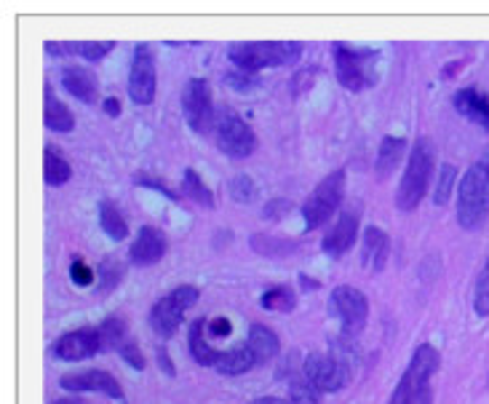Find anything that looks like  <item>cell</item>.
<instances>
[{"label":"cell","instance_id":"cell-23","mask_svg":"<svg viewBox=\"0 0 489 404\" xmlns=\"http://www.w3.org/2000/svg\"><path fill=\"white\" fill-rule=\"evenodd\" d=\"M410 148V142L404 137H383L380 148H377V161H374V169H377V177H388L399 161L404 159V151Z\"/></svg>","mask_w":489,"mask_h":404},{"label":"cell","instance_id":"cell-31","mask_svg":"<svg viewBox=\"0 0 489 404\" xmlns=\"http://www.w3.org/2000/svg\"><path fill=\"white\" fill-rule=\"evenodd\" d=\"M99 335H102V348H115V351L129 340L126 324L121 317H107L99 324Z\"/></svg>","mask_w":489,"mask_h":404},{"label":"cell","instance_id":"cell-32","mask_svg":"<svg viewBox=\"0 0 489 404\" xmlns=\"http://www.w3.org/2000/svg\"><path fill=\"white\" fill-rule=\"evenodd\" d=\"M455 185H457V169L452 163H444L438 169V179H436V190H433V204L436 207L449 204V198L455 193Z\"/></svg>","mask_w":489,"mask_h":404},{"label":"cell","instance_id":"cell-17","mask_svg":"<svg viewBox=\"0 0 489 404\" xmlns=\"http://www.w3.org/2000/svg\"><path fill=\"white\" fill-rule=\"evenodd\" d=\"M163 254H166V236L158 228H152V225H142L137 239H134L132 249H129L132 262L140 265V268L155 265Z\"/></svg>","mask_w":489,"mask_h":404},{"label":"cell","instance_id":"cell-29","mask_svg":"<svg viewBox=\"0 0 489 404\" xmlns=\"http://www.w3.org/2000/svg\"><path fill=\"white\" fill-rule=\"evenodd\" d=\"M70 177H72L70 163L65 161V159L49 145V148H46V182H49L51 188H62Z\"/></svg>","mask_w":489,"mask_h":404},{"label":"cell","instance_id":"cell-8","mask_svg":"<svg viewBox=\"0 0 489 404\" xmlns=\"http://www.w3.org/2000/svg\"><path fill=\"white\" fill-rule=\"evenodd\" d=\"M302 375L321 394H337L353 381L350 362L340 359V356H327V354H310L302 364Z\"/></svg>","mask_w":489,"mask_h":404},{"label":"cell","instance_id":"cell-21","mask_svg":"<svg viewBox=\"0 0 489 404\" xmlns=\"http://www.w3.org/2000/svg\"><path fill=\"white\" fill-rule=\"evenodd\" d=\"M188 345H190V354L193 359L201 364V367H217L219 359H222V351L214 348L209 343V335H207V322L198 319V322L190 324V332H188Z\"/></svg>","mask_w":489,"mask_h":404},{"label":"cell","instance_id":"cell-22","mask_svg":"<svg viewBox=\"0 0 489 404\" xmlns=\"http://www.w3.org/2000/svg\"><path fill=\"white\" fill-rule=\"evenodd\" d=\"M246 345H249V351L254 354L257 364H265V362H271V359L279 356L281 340L271 326H265V324H252V326H249V340H246Z\"/></svg>","mask_w":489,"mask_h":404},{"label":"cell","instance_id":"cell-33","mask_svg":"<svg viewBox=\"0 0 489 404\" xmlns=\"http://www.w3.org/2000/svg\"><path fill=\"white\" fill-rule=\"evenodd\" d=\"M121 279H124V265L118 262V260H105L99 268H97V287H99V292L102 295H107V292H113L118 284H121Z\"/></svg>","mask_w":489,"mask_h":404},{"label":"cell","instance_id":"cell-19","mask_svg":"<svg viewBox=\"0 0 489 404\" xmlns=\"http://www.w3.org/2000/svg\"><path fill=\"white\" fill-rule=\"evenodd\" d=\"M62 83H65V88L70 91L75 99H80L86 105H94L97 96H99L97 76L88 68H83V65H65L62 68Z\"/></svg>","mask_w":489,"mask_h":404},{"label":"cell","instance_id":"cell-11","mask_svg":"<svg viewBox=\"0 0 489 404\" xmlns=\"http://www.w3.org/2000/svg\"><path fill=\"white\" fill-rule=\"evenodd\" d=\"M332 311H335V317L340 319L343 324V332L346 335H355V332H361L364 326H366V319H369V298L361 292V289H355V287H350V284H340V287H335L332 289Z\"/></svg>","mask_w":489,"mask_h":404},{"label":"cell","instance_id":"cell-42","mask_svg":"<svg viewBox=\"0 0 489 404\" xmlns=\"http://www.w3.org/2000/svg\"><path fill=\"white\" fill-rule=\"evenodd\" d=\"M137 182H140V185H147V188H152V190H158V193H163V196L171 198V201H180V193H174L166 182H161V179H155V177H150V174H140Z\"/></svg>","mask_w":489,"mask_h":404},{"label":"cell","instance_id":"cell-46","mask_svg":"<svg viewBox=\"0 0 489 404\" xmlns=\"http://www.w3.org/2000/svg\"><path fill=\"white\" fill-rule=\"evenodd\" d=\"M463 70V62H452L447 70H444V78H449V76H455V73H460Z\"/></svg>","mask_w":489,"mask_h":404},{"label":"cell","instance_id":"cell-12","mask_svg":"<svg viewBox=\"0 0 489 404\" xmlns=\"http://www.w3.org/2000/svg\"><path fill=\"white\" fill-rule=\"evenodd\" d=\"M60 386L72 394H105L110 399H124V389L107 370H75L60 378Z\"/></svg>","mask_w":489,"mask_h":404},{"label":"cell","instance_id":"cell-1","mask_svg":"<svg viewBox=\"0 0 489 404\" xmlns=\"http://www.w3.org/2000/svg\"><path fill=\"white\" fill-rule=\"evenodd\" d=\"M489 217V145L471 163L457 185V223L463 231H476Z\"/></svg>","mask_w":489,"mask_h":404},{"label":"cell","instance_id":"cell-7","mask_svg":"<svg viewBox=\"0 0 489 404\" xmlns=\"http://www.w3.org/2000/svg\"><path fill=\"white\" fill-rule=\"evenodd\" d=\"M198 298H201V292L193 284H182V287L171 289L169 295H163L150 311V326L158 332V337L169 340L180 329L188 308H193L198 303Z\"/></svg>","mask_w":489,"mask_h":404},{"label":"cell","instance_id":"cell-44","mask_svg":"<svg viewBox=\"0 0 489 404\" xmlns=\"http://www.w3.org/2000/svg\"><path fill=\"white\" fill-rule=\"evenodd\" d=\"M158 356H161V364H163L166 375H174V367H171V359L166 356V351H163V348H161V354H158Z\"/></svg>","mask_w":489,"mask_h":404},{"label":"cell","instance_id":"cell-18","mask_svg":"<svg viewBox=\"0 0 489 404\" xmlns=\"http://www.w3.org/2000/svg\"><path fill=\"white\" fill-rule=\"evenodd\" d=\"M452 102H455L457 113H463L471 124H476L484 132H489V94L474 88V86H466V88L455 91Z\"/></svg>","mask_w":489,"mask_h":404},{"label":"cell","instance_id":"cell-38","mask_svg":"<svg viewBox=\"0 0 489 404\" xmlns=\"http://www.w3.org/2000/svg\"><path fill=\"white\" fill-rule=\"evenodd\" d=\"M70 276L75 284H80V287H88V284H94L97 281V273L83 262V260H72L70 265Z\"/></svg>","mask_w":489,"mask_h":404},{"label":"cell","instance_id":"cell-41","mask_svg":"<svg viewBox=\"0 0 489 404\" xmlns=\"http://www.w3.org/2000/svg\"><path fill=\"white\" fill-rule=\"evenodd\" d=\"M233 332V324L230 319H225V317H214V319H207V335L209 337H227Z\"/></svg>","mask_w":489,"mask_h":404},{"label":"cell","instance_id":"cell-30","mask_svg":"<svg viewBox=\"0 0 489 404\" xmlns=\"http://www.w3.org/2000/svg\"><path fill=\"white\" fill-rule=\"evenodd\" d=\"M289 402L321 404V391H318L305 375H291V378H289Z\"/></svg>","mask_w":489,"mask_h":404},{"label":"cell","instance_id":"cell-16","mask_svg":"<svg viewBox=\"0 0 489 404\" xmlns=\"http://www.w3.org/2000/svg\"><path fill=\"white\" fill-rule=\"evenodd\" d=\"M115 49V41H51L46 51L51 57H80L86 62H99Z\"/></svg>","mask_w":489,"mask_h":404},{"label":"cell","instance_id":"cell-47","mask_svg":"<svg viewBox=\"0 0 489 404\" xmlns=\"http://www.w3.org/2000/svg\"><path fill=\"white\" fill-rule=\"evenodd\" d=\"M51 404H86L83 399H60V402H51Z\"/></svg>","mask_w":489,"mask_h":404},{"label":"cell","instance_id":"cell-39","mask_svg":"<svg viewBox=\"0 0 489 404\" xmlns=\"http://www.w3.org/2000/svg\"><path fill=\"white\" fill-rule=\"evenodd\" d=\"M289 212H291V201H286V198H273V201L265 204L263 217H265V220H281V217H286Z\"/></svg>","mask_w":489,"mask_h":404},{"label":"cell","instance_id":"cell-35","mask_svg":"<svg viewBox=\"0 0 489 404\" xmlns=\"http://www.w3.org/2000/svg\"><path fill=\"white\" fill-rule=\"evenodd\" d=\"M227 190H230V198L235 204H249L257 196V185L249 174H235L227 185Z\"/></svg>","mask_w":489,"mask_h":404},{"label":"cell","instance_id":"cell-4","mask_svg":"<svg viewBox=\"0 0 489 404\" xmlns=\"http://www.w3.org/2000/svg\"><path fill=\"white\" fill-rule=\"evenodd\" d=\"M436 171V148L428 137H420L412 145L407 169L401 174L399 190H396V209L399 212H415L425 193L430 190V179Z\"/></svg>","mask_w":489,"mask_h":404},{"label":"cell","instance_id":"cell-45","mask_svg":"<svg viewBox=\"0 0 489 404\" xmlns=\"http://www.w3.org/2000/svg\"><path fill=\"white\" fill-rule=\"evenodd\" d=\"M252 404H291V402H286V399H279V397H260V399H254Z\"/></svg>","mask_w":489,"mask_h":404},{"label":"cell","instance_id":"cell-34","mask_svg":"<svg viewBox=\"0 0 489 404\" xmlns=\"http://www.w3.org/2000/svg\"><path fill=\"white\" fill-rule=\"evenodd\" d=\"M474 311L479 319H487L489 317V257L476 279V287H474Z\"/></svg>","mask_w":489,"mask_h":404},{"label":"cell","instance_id":"cell-40","mask_svg":"<svg viewBox=\"0 0 489 404\" xmlns=\"http://www.w3.org/2000/svg\"><path fill=\"white\" fill-rule=\"evenodd\" d=\"M225 81H227L230 88H235V91H252V88L257 86V78H252L249 73H241V70L227 73V76H225Z\"/></svg>","mask_w":489,"mask_h":404},{"label":"cell","instance_id":"cell-13","mask_svg":"<svg viewBox=\"0 0 489 404\" xmlns=\"http://www.w3.org/2000/svg\"><path fill=\"white\" fill-rule=\"evenodd\" d=\"M129 96L137 105H152L155 99V60L147 43L134 46V60L129 70Z\"/></svg>","mask_w":489,"mask_h":404},{"label":"cell","instance_id":"cell-36","mask_svg":"<svg viewBox=\"0 0 489 404\" xmlns=\"http://www.w3.org/2000/svg\"><path fill=\"white\" fill-rule=\"evenodd\" d=\"M252 246L260 252V254H268V257H283L289 252L297 249V242H279V239H271V236H254Z\"/></svg>","mask_w":489,"mask_h":404},{"label":"cell","instance_id":"cell-37","mask_svg":"<svg viewBox=\"0 0 489 404\" xmlns=\"http://www.w3.org/2000/svg\"><path fill=\"white\" fill-rule=\"evenodd\" d=\"M118 354H121V359L129 364V367H134V370H144V356H142V351L137 348V343L129 337L121 348H118Z\"/></svg>","mask_w":489,"mask_h":404},{"label":"cell","instance_id":"cell-5","mask_svg":"<svg viewBox=\"0 0 489 404\" xmlns=\"http://www.w3.org/2000/svg\"><path fill=\"white\" fill-rule=\"evenodd\" d=\"M332 57H335V73L343 88L348 91H364L377 86L380 78V51L374 49H361L350 43H332Z\"/></svg>","mask_w":489,"mask_h":404},{"label":"cell","instance_id":"cell-43","mask_svg":"<svg viewBox=\"0 0 489 404\" xmlns=\"http://www.w3.org/2000/svg\"><path fill=\"white\" fill-rule=\"evenodd\" d=\"M105 113H107L110 118H118V115H121V102H118L115 96L105 99Z\"/></svg>","mask_w":489,"mask_h":404},{"label":"cell","instance_id":"cell-2","mask_svg":"<svg viewBox=\"0 0 489 404\" xmlns=\"http://www.w3.org/2000/svg\"><path fill=\"white\" fill-rule=\"evenodd\" d=\"M305 46L300 41H244L227 49V60L241 73H257L265 68H283L300 62Z\"/></svg>","mask_w":489,"mask_h":404},{"label":"cell","instance_id":"cell-6","mask_svg":"<svg viewBox=\"0 0 489 404\" xmlns=\"http://www.w3.org/2000/svg\"><path fill=\"white\" fill-rule=\"evenodd\" d=\"M346 185H348L346 169H335L313 188V193L302 204V220H305L308 231H316L329 223V217L340 209V204L346 198Z\"/></svg>","mask_w":489,"mask_h":404},{"label":"cell","instance_id":"cell-26","mask_svg":"<svg viewBox=\"0 0 489 404\" xmlns=\"http://www.w3.org/2000/svg\"><path fill=\"white\" fill-rule=\"evenodd\" d=\"M99 225H102V231L113 242H124L129 236V225H126L124 215L118 212V207L113 201H102L99 204Z\"/></svg>","mask_w":489,"mask_h":404},{"label":"cell","instance_id":"cell-9","mask_svg":"<svg viewBox=\"0 0 489 404\" xmlns=\"http://www.w3.org/2000/svg\"><path fill=\"white\" fill-rule=\"evenodd\" d=\"M217 148L230 159H249L257 151V134L238 113H222L217 118Z\"/></svg>","mask_w":489,"mask_h":404},{"label":"cell","instance_id":"cell-3","mask_svg":"<svg viewBox=\"0 0 489 404\" xmlns=\"http://www.w3.org/2000/svg\"><path fill=\"white\" fill-rule=\"evenodd\" d=\"M441 367V354L430 343H420L388 404H433V375Z\"/></svg>","mask_w":489,"mask_h":404},{"label":"cell","instance_id":"cell-14","mask_svg":"<svg viewBox=\"0 0 489 404\" xmlns=\"http://www.w3.org/2000/svg\"><path fill=\"white\" fill-rule=\"evenodd\" d=\"M54 356L62 362H80V359H91L94 354L105 351L102 348V335L99 326H80L65 332L57 343H54Z\"/></svg>","mask_w":489,"mask_h":404},{"label":"cell","instance_id":"cell-28","mask_svg":"<svg viewBox=\"0 0 489 404\" xmlns=\"http://www.w3.org/2000/svg\"><path fill=\"white\" fill-rule=\"evenodd\" d=\"M260 306H263L265 311L286 314V311H294L297 295H294V289H289V287H271V289L260 298Z\"/></svg>","mask_w":489,"mask_h":404},{"label":"cell","instance_id":"cell-20","mask_svg":"<svg viewBox=\"0 0 489 404\" xmlns=\"http://www.w3.org/2000/svg\"><path fill=\"white\" fill-rule=\"evenodd\" d=\"M388 257H391V236L383 228L369 225L364 231V265L372 268L374 273H380L385 268Z\"/></svg>","mask_w":489,"mask_h":404},{"label":"cell","instance_id":"cell-27","mask_svg":"<svg viewBox=\"0 0 489 404\" xmlns=\"http://www.w3.org/2000/svg\"><path fill=\"white\" fill-rule=\"evenodd\" d=\"M182 193H185L190 201L201 204L204 209H211V207H214V196H211L209 185L198 177L196 169H185V177H182Z\"/></svg>","mask_w":489,"mask_h":404},{"label":"cell","instance_id":"cell-15","mask_svg":"<svg viewBox=\"0 0 489 404\" xmlns=\"http://www.w3.org/2000/svg\"><path fill=\"white\" fill-rule=\"evenodd\" d=\"M358 217H361L358 204L343 209V215H340V220L335 223V228L324 236L321 249H324L327 254H332V257H343L350 246L355 243V236H358Z\"/></svg>","mask_w":489,"mask_h":404},{"label":"cell","instance_id":"cell-10","mask_svg":"<svg viewBox=\"0 0 489 404\" xmlns=\"http://www.w3.org/2000/svg\"><path fill=\"white\" fill-rule=\"evenodd\" d=\"M182 113L188 126L196 134H209L217 129V115H214V102H211V88L207 78H190L182 88Z\"/></svg>","mask_w":489,"mask_h":404},{"label":"cell","instance_id":"cell-24","mask_svg":"<svg viewBox=\"0 0 489 404\" xmlns=\"http://www.w3.org/2000/svg\"><path fill=\"white\" fill-rule=\"evenodd\" d=\"M257 364V359H254V354L249 351V345H233V348H227V351H222V359H219V364L214 367L219 375H244V372H249L252 367Z\"/></svg>","mask_w":489,"mask_h":404},{"label":"cell","instance_id":"cell-25","mask_svg":"<svg viewBox=\"0 0 489 404\" xmlns=\"http://www.w3.org/2000/svg\"><path fill=\"white\" fill-rule=\"evenodd\" d=\"M46 126L51 132H72L75 129V115L72 110L57 99V94L51 91V86H46Z\"/></svg>","mask_w":489,"mask_h":404}]
</instances>
